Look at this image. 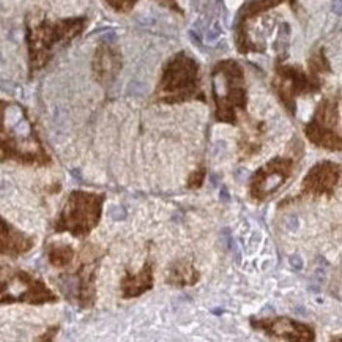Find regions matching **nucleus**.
<instances>
[{"mask_svg":"<svg viewBox=\"0 0 342 342\" xmlns=\"http://www.w3.org/2000/svg\"><path fill=\"white\" fill-rule=\"evenodd\" d=\"M0 161L36 168L52 164L26 109L16 103L0 101Z\"/></svg>","mask_w":342,"mask_h":342,"instance_id":"nucleus-1","label":"nucleus"},{"mask_svg":"<svg viewBox=\"0 0 342 342\" xmlns=\"http://www.w3.org/2000/svg\"><path fill=\"white\" fill-rule=\"evenodd\" d=\"M214 118L219 123L237 125L238 115L248 106L243 68L235 60H222L211 71Z\"/></svg>","mask_w":342,"mask_h":342,"instance_id":"nucleus-2","label":"nucleus"},{"mask_svg":"<svg viewBox=\"0 0 342 342\" xmlns=\"http://www.w3.org/2000/svg\"><path fill=\"white\" fill-rule=\"evenodd\" d=\"M156 100L166 104H177L193 100L205 101L199 77V63L191 55L180 52L169 60L163 69Z\"/></svg>","mask_w":342,"mask_h":342,"instance_id":"nucleus-3","label":"nucleus"},{"mask_svg":"<svg viewBox=\"0 0 342 342\" xmlns=\"http://www.w3.org/2000/svg\"><path fill=\"white\" fill-rule=\"evenodd\" d=\"M104 201L106 196L98 193L82 189L69 193L54 222V230L57 234L67 232L77 238L87 237L100 224Z\"/></svg>","mask_w":342,"mask_h":342,"instance_id":"nucleus-4","label":"nucleus"},{"mask_svg":"<svg viewBox=\"0 0 342 342\" xmlns=\"http://www.w3.org/2000/svg\"><path fill=\"white\" fill-rule=\"evenodd\" d=\"M59 301V297L47 284L26 270L0 264V305L26 303L47 305Z\"/></svg>","mask_w":342,"mask_h":342,"instance_id":"nucleus-5","label":"nucleus"},{"mask_svg":"<svg viewBox=\"0 0 342 342\" xmlns=\"http://www.w3.org/2000/svg\"><path fill=\"white\" fill-rule=\"evenodd\" d=\"M85 19H67L60 22H41L36 27H30L27 32L30 47V67L39 69L51 59L54 47L60 43H67L82 32Z\"/></svg>","mask_w":342,"mask_h":342,"instance_id":"nucleus-6","label":"nucleus"},{"mask_svg":"<svg viewBox=\"0 0 342 342\" xmlns=\"http://www.w3.org/2000/svg\"><path fill=\"white\" fill-rule=\"evenodd\" d=\"M103 259V251L95 244H85L81 262L73 274L59 277L60 287L68 298H74L81 309H90L97 300V273Z\"/></svg>","mask_w":342,"mask_h":342,"instance_id":"nucleus-7","label":"nucleus"},{"mask_svg":"<svg viewBox=\"0 0 342 342\" xmlns=\"http://www.w3.org/2000/svg\"><path fill=\"white\" fill-rule=\"evenodd\" d=\"M273 87L277 98L287 109V112L290 115H295L297 98L301 95H311L319 92L322 89V79L320 73H317L314 69H311V73L308 74L298 67H289L277 62L274 68Z\"/></svg>","mask_w":342,"mask_h":342,"instance_id":"nucleus-8","label":"nucleus"},{"mask_svg":"<svg viewBox=\"0 0 342 342\" xmlns=\"http://www.w3.org/2000/svg\"><path fill=\"white\" fill-rule=\"evenodd\" d=\"M305 136L312 145L328 150V152H341V117H339V95L325 98L319 103L311 120L305 126Z\"/></svg>","mask_w":342,"mask_h":342,"instance_id":"nucleus-9","label":"nucleus"},{"mask_svg":"<svg viewBox=\"0 0 342 342\" xmlns=\"http://www.w3.org/2000/svg\"><path fill=\"white\" fill-rule=\"evenodd\" d=\"M297 168L295 156H274L252 173L249 180V196L256 202H264L277 193Z\"/></svg>","mask_w":342,"mask_h":342,"instance_id":"nucleus-10","label":"nucleus"},{"mask_svg":"<svg viewBox=\"0 0 342 342\" xmlns=\"http://www.w3.org/2000/svg\"><path fill=\"white\" fill-rule=\"evenodd\" d=\"M339 181H341V164L330 160L319 161L305 175L303 181H301L300 193L293 199H289L285 202L282 201L279 206H284L289 202L306 201V199H322V197L331 199L336 194Z\"/></svg>","mask_w":342,"mask_h":342,"instance_id":"nucleus-11","label":"nucleus"},{"mask_svg":"<svg viewBox=\"0 0 342 342\" xmlns=\"http://www.w3.org/2000/svg\"><path fill=\"white\" fill-rule=\"evenodd\" d=\"M251 327L256 331H262L270 339L289 341V342H312L315 341V331L309 323L290 319V317H252Z\"/></svg>","mask_w":342,"mask_h":342,"instance_id":"nucleus-12","label":"nucleus"},{"mask_svg":"<svg viewBox=\"0 0 342 342\" xmlns=\"http://www.w3.org/2000/svg\"><path fill=\"white\" fill-rule=\"evenodd\" d=\"M155 285V262L148 259L139 272H125L120 281V292L122 298L131 300L139 298L144 293L150 292Z\"/></svg>","mask_w":342,"mask_h":342,"instance_id":"nucleus-13","label":"nucleus"},{"mask_svg":"<svg viewBox=\"0 0 342 342\" xmlns=\"http://www.w3.org/2000/svg\"><path fill=\"white\" fill-rule=\"evenodd\" d=\"M35 246L34 238L21 232L5 218L0 216V256L19 257L32 251Z\"/></svg>","mask_w":342,"mask_h":342,"instance_id":"nucleus-14","label":"nucleus"},{"mask_svg":"<svg viewBox=\"0 0 342 342\" xmlns=\"http://www.w3.org/2000/svg\"><path fill=\"white\" fill-rule=\"evenodd\" d=\"M122 68L120 54L110 44H101L93 59V71L95 76L101 84L112 82L118 71Z\"/></svg>","mask_w":342,"mask_h":342,"instance_id":"nucleus-15","label":"nucleus"},{"mask_svg":"<svg viewBox=\"0 0 342 342\" xmlns=\"http://www.w3.org/2000/svg\"><path fill=\"white\" fill-rule=\"evenodd\" d=\"M199 279H201V273H199V270L191 259H180L173 262L168 272V276H166V282L172 287L180 289L196 285Z\"/></svg>","mask_w":342,"mask_h":342,"instance_id":"nucleus-16","label":"nucleus"},{"mask_svg":"<svg viewBox=\"0 0 342 342\" xmlns=\"http://www.w3.org/2000/svg\"><path fill=\"white\" fill-rule=\"evenodd\" d=\"M264 136H265V125L260 123L256 125L251 131H244L243 136L238 140V158L241 161L244 160H249V158L256 156L262 144H264Z\"/></svg>","mask_w":342,"mask_h":342,"instance_id":"nucleus-17","label":"nucleus"},{"mask_svg":"<svg viewBox=\"0 0 342 342\" xmlns=\"http://www.w3.org/2000/svg\"><path fill=\"white\" fill-rule=\"evenodd\" d=\"M47 260L54 268H67L74 260L76 252L73 246L67 243H49L47 244Z\"/></svg>","mask_w":342,"mask_h":342,"instance_id":"nucleus-18","label":"nucleus"},{"mask_svg":"<svg viewBox=\"0 0 342 342\" xmlns=\"http://www.w3.org/2000/svg\"><path fill=\"white\" fill-rule=\"evenodd\" d=\"M205 178H206V168L205 166H201V168H197L196 171L189 173V177L186 180V188L188 189L202 188V185L205 183Z\"/></svg>","mask_w":342,"mask_h":342,"instance_id":"nucleus-19","label":"nucleus"},{"mask_svg":"<svg viewBox=\"0 0 342 342\" xmlns=\"http://www.w3.org/2000/svg\"><path fill=\"white\" fill-rule=\"evenodd\" d=\"M106 2L112 6L115 11L126 13V11H130L134 5H136L137 0H106Z\"/></svg>","mask_w":342,"mask_h":342,"instance_id":"nucleus-20","label":"nucleus"},{"mask_svg":"<svg viewBox=\"0 0 342 342\" xmlns=\"http://www.w3.org/2000/svg\"><path fill=\"white\" fill-rule=\"evenodd\" d=\"M57 331H59V327H54V328H49L46 333H44V336H39L36 341H52L54 336L57 335Z\"/></svg>","mask_w":342,"mask_h":342,"instance_id":"nucleus-21","label":"nucleus"},{"mask_svg":"<svg viewBox=\"0 0 342 342\" xmlns=\"http://www.w3.org/2000/svg\"><path fill=\"white\" fill-rule=\"evenodd\" d=\"M156 2H160V3L166 5L168 8H171V10H173V11L181 13V10H180L178 5H177V0H156Z\"/></svg>","mask_w":342,"mask_h":342,"instance_id":"nucleus-22","label":"nucleus"},{"mask_svg":"<svg viewBox=\"0 0 342 342\" xmlns=\"http://www.w3.org/2000/svg\"><path fill=\"white\" fill-rule=\"evenodd\" d=\"M0 89L2 90H6V92H11V85L5 82V81H0Z\"/></svg>","mask_w":342,"mask_h":342,"instance_id":"nucleus-23","label":"nucleus"}]
</instances>
